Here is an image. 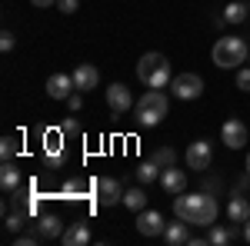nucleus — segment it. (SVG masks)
<instances>
[{"instance_id":"obj_37","label":"nucleus","mask_w":250,"mask_h":246,"mask_svg":"<svg viewBox=\"0 0 250 246\" xmlns=\"http://www.w3.org/2000/svg\"><path fill=\"white\" fill-rule=\"evenodd\" d=\"M247 173H250V153H247Z\"/></svg>"},{"instance_id":"obj_16","label":"nucleus","mask_w":250,"mask_h":246,"mask_svg":"<svg viewBox=\"0 0 250 246\" xmlns=\"http://www.w3.org/2000/svg\"><path fill=\"white\" fill-rule=\"evenodd\" d=\"M60 240L67 246H83V243H90V229H87V223H70L60 233Z\"/></svg>"},{"instance_id":"obj_3","label":"nucleus","mask_w":250,"mask_h":246,"mask_svg":"<svg viewBox=\"0 0 250 246\" xmlns=\"http://www.w3.org/2000/svg\"><path fill=\"white\" fill-rule=\"evenodd\" d=\"M213 63L220 67V70H237L240 63H247L250 57V47L244 37H220L213 43Z\"/></svg>"},{"instance_id":"obj_25","label":"nucleus","mask_w":250,"mask_h":246,"mask_svg":"<svg viewBox=\"0 0 250 246\" xmlns=\"http://www.w3.org/2000/svg\"><path fill=\"white\" fill-rule=\"evenodd\" d=\"M150 160H154L157 167H173V163H177V153H173L170 147H160V150H154Z\"/></svg>"},{"instance_id":"obj_9","label":"nucleus","mask_w":250,"mask_h":246,"mask_svg":"<svg viewBox=\"0 0 250 246\" xmlns=\"http://www.w3.org/2000/svg\"><path fill=\"white\" fill-rule=\"evenodd\" d=\"M164 229H167V223L157 209H140L137 213V233L140 236H164Z\"/></svg>"},{"instance_id":"obj_23","label":"nucleus","mask_w":250,"mask_h":246,"mask_svg":"<svg viewBox=\"0 0 250 246\" xmlns=\"http://www.w3.org/2000/svg\"><path fill=\"white\" fill-rule=\"evenodd\" d=\"M160 173H164V167H157L154 160H147V163H140V167H137V180H140V183H154Z\"/></svg>"},{"instance_id":"obj_33","label":"nucleus","mask_w":250,"mask_h":246,"mask_svg":"<svg viewBox=\"0 0 250 246\" xmlns=\"http://www.w3.org/2000/svg\"><path fill=\"white\" fill-rule=\"evenodd\" d=\"M43 160H47V170H60L67 163V156H43Z\"/></svg>"},{"instance_id":"obj_1","label":"nucleus","mask_w":250,"mask_h":246,"mask_svg":"<svg viewBox=\"0 0 250 246\" xmlns=\"http://www.w3.org/2000/svg\"><path fill=\"white\" fill-rule=\"evenodd\" d=\"M173 213L180 216V220H187L190 227H213L217 223V200H213V193L207 189H200V193H180V196H173Z\"/></svg>"},{"instance_id":"obj_12","label":"nucleus","mask_w":250,"mask_h":246,"mask_svg":"<svg viewBox=\"0 0 250 246\" xmlns=\"http://www.w3.org/2000/svg\"><path fill=\"white\" fill-rule=\"evenodd\" d=\"M160 187H164V193H170V196H180V193L187 189V176H184V170H180L177 163H173V167H164Z\"/></svg>"},{"instance_id":"obj_17","label":"nucleus","mask_w":250,"mask_h":246,"mask_svg":"<svg viewBox=\"0 0 250 246\" xmlns=\"http://www.w3.org/2000/svg\"><path fill=\"white\" fill-rule=\"evenodd\" d=\"M187 227H190V223L177 216V223H167V229H164V240H167L170 246H180V243H187V240H190V233H187Z\"/></svg>"},{"instance_id":"obj_7","label":"nucleus","mask_w":250,"mask_h":246,"mask_svg":"<svg viewBox=\"0 0 250 246\" xmlns=\"http://www.w3.org/2000/svg\"><path fill=\"white\" fill-rule=\"evenodd\" d=\"M94 193H97V203H100V207L124 203V187H120V180H114V176H100L94 183Z\"/></svg>"},{"instance_id":"obj_8","label":"nucleus","mask_w":250,"mask_h":246,"mask_svg":"<svg viewBox=\"0 0 250 246\" xmlns=\"http://www.w3.org/2000/svg\"><path fill=\"white\" fill-rule=\"evenodd\" d=\"M220 140H224L227 150H240V147H247V127H244L237 116H230V120L220 127Z\"/></svg>"},{"instance_id":"obj_15","label":"nucleus","mask_w":250,"mask_h":246,"mask_svg":"<svg viewBox=\"0 0 250 246\" xmlns=\"http://www.w3.org/2000/svg\"><path fill=\"white\" fill-rule=\"evenodd\" d=\"M227 216H230V223H247L250 220V200L240 196V193H233L230 203H227Z\"/></svg>"},{"instance_id":"obj_21","label":"nucleus","mask_w":250,"mask_h":246,"mask_svg":"<svg viewBox=\"0 0 250 246\" xmlns=\"http://www.w3.org/2000/svg\"><path fill=\"white\" fill-rule=\"evenodd\" d=\"M247 17H250V7L244 0H233V3L224 7V20H227V23H244Z\"/></svg>"},{"instance_id":"obj_34","label":"nucleus","mask_w":250,"mask_h":246,"mask_svg":"<svg viewBox=\"0 0 250 246\" xmlns=\"http://www.w3.org/2000/svg\"><path fill=\"white\" fill-rule=\"evenodd\" d=\"M57 7L63 10V14H74V10L80 7V0H57Z\"/></svg>"},{"instance_id":"obj_18","label":"nucleus","mask_w":250,"mask_h":246,"mask_svg":"<svg viewBox=\"0 0 250 246\" xmlns=\"http://www.w3.org/2000/svg\"><path fill=\"white\" fill-rule=\"evenodd\" d=\"M63 136L67 133L60 130V127L43 133V156H63Z\"/></svg>"},{"instance_id":"obj_31","label":"nucleus","mask_w":250,"mask_h":246,"mask_svg":"<svg viewBox=\"0 0 250 246\" xmlns=\"http://www.w3.org/2000/svg\"><path fill=\"white\" fill-rule=\"evenodd\" d=\"M60 130L67 133V136H77V133H80V123H77V120H63V123H60Z\"/></svg>"},{"instance_id":"obj_38","label":"nucleus","mask_w":250,"mask_h":246,"mask_svg":"<svg viewBox=\"0 0 250 246\" xmlns=\"http://www.w3.org/2000/svg\"><path fill=\"white\" fill-rule=\"evenodd\" d=\"M247 63H250V57H247Z\"/></svg>"},{"instance_id":"obj_22","label":"nucleus","mask_w":250,"mask_h":246,"mask_svg":"<svg viewBox=\"0 0 250 246\" xmlns=\"http://www.w3.org/2000/svg\"><path fill=\"white\" fill-rule=\"evenodd\" d=\"M124 207H127V209H134V213L147 209V193H144L140 187H134V189H124Z\"/></svg>"},{"instance_id":"obj_36","label":"nucleus","mask_w":250,"mask_h":246,"mask_svg":"<svg viewBox=\"0 0 250 246\" xmlns=\"http://www.w3.org/2000/svg\"><path fill=\"white\" fill-rule=\"evenodd\" d=\"M244 240H247V243H250V220H247V223H244Z\"/></svg>"},{"instance_id":"obj_35","label":"nucleus","mask_w":250,"mask_h":246,"mask_svg":"<svg viewBox=\"0 0 250 246\" xmlns=\"http://www.w3.org/2000/svg\"><path fill=\"white\" fill-rule=\"evenodd\" d=\"M30 3H34V7H54L57 0H30Z\"/></svg>"},{"instance_id":"obj_13","label":"nucleus","mask_w":250,"mask_h":246,"mask_svg":"<svg viewBox=\"0 0 250 246\" xmlns=\"http://www.w3.org/2000/svg\"><path fill=\"white\" fill-rule=\"evenodd\" d=\"M30 227L37 229L43 240H57L60 233H63V223H60V216H54V213H43V216H37V223H30Z\"/></svg>"},{"instance_id":"obj_26","label":"nucleus","mask_w":250,"mask_h":246,"mask_svg":"<svg viewBox=\"0 0 250 246\" xmlns=\"http://www.w3.org/2000/svg\"><path fill=\"white\" fill-rule=\"evenodd\" d=\"M63 193H67V196H83V193H87V183H83V180H67V183H63Z\"/></svg>"},{"instance_id":"obj_6","label":"nucleus","mask_w":250,"mask_h":246,"mask_svg":"<svg viewBox=\"0 0 250 246\" xmlns=\"http://www.w3.org/2000/svg\"><path fill=\"white\" fill-rule=\"evenodd\" d=\"M184 160H187V167H190V170L207 173V170H210V163H213L210 143H207V140H193L190 147H187V153H184Z\"/></svg>"},{"instance_id":"obj_30","label":"nucleus","mask_w":250,"mask_h":246,"mask_svg":"<svg viewBox=\"0 0 250 246\" xmlns=\"http://www.w3.org/2000/svg\"><path fill=\"white\" fill-rule=\"evenodd\" d=\"M0 47H3V54H10V50L17 47V37H14L10 30H3V34H0Z\"/></svg>"},{"instance_id":"obj_27","label":"nucleus","mask_w":250,"mask_h":246,"mask_svg":"<svg viewBox=\"0 0 250 246\" xmlns=\"http://www.w3.org/2000/svg\"><path fill=\"white\" fill-rule=\"evenodd\" d=\"M237 90L250 94V67H237Z\"/></svg>"},{"instance_id":"obj_10","label":"nucleus","mask_w":250,"mask_h":246,"mask_svg":"<svg viewBox=\"0 0 250 246\" xmlns=\"http://www.w3.org/2000/svg\"><path fill=\"white\" fill-rule=\"evenodd\" d=\"M107 107H110V114H127L134 107V96L124 83H110L107 87Z\"/></svg>"},{"instance_id":"obj_29","label":"nucleus","mask_w":250,"mask_h":246,"mask_svg":"<svg viewBox=\"0 0 250 246\" xmlns=\"http://www.w3.org/2000/svg\"><path fill=\"white\" fill-rule=\"evenodd\" d=\"M23 216H27V213H7V229H10V233H17L20 227H23Z\"/></svg>"},{"instance_id":"obj_24","label":"nucleus","mask_w":250,"mask_h":246,"mask_svg":"<svg viewBox=\"0 0 250 246\" xmlns=\"http://www.w3.org/2000/svg\"><path fill=\"white\" fill-rule=\"evenodd\" d=\"M17 153H20V140L17 136H3V140H0V156H3V160H14Z\"/></svg>"},{"instance_id":"obj_32","label":"nucleus","mask_w":250,"mask_h":246,"mask_svg":"<svg viewBox=\"0 0 250 246\" xmlns=\"http://www.w3.org/2000/svg\"><path fill=\"white\" fill-rule=\"evenodd\" d=\"M67 107H70V114H77L80 107H83V96H80V94H70V96H67Z\"/></svg>"},{"instance_id":"obj_14","label":"nucleus","mask_w":250,"mask_h":246,"mask_svg":"<svg viewBox=\"0 0 250 246\" xmlns=\"http://www.w3.org/2000/svg\"><path fill=\"white\" fill-rule=\"evenodd\" d=\"M97 83H100V74H97L94 63H80L77 70H74V87L77 90H94Z\"/></svg>"},{"instance_id":"obj_2","label":"nucleus","mask_w":250,"mask_h":246,"mask_svg":"<svg viewBox=\"0 0 250 246\" xmlns=\"http://www.w3.org/2000/svg\"><path fill=\"white\" fill-rule=\"evenodd\" d=\"M137 76H140V83L147 87V90H164V87H170V63L164 54H144L140 63H137Z\"/></svg>"},{"instance_id":"obj_5","label":"nucleus","mask_w":250,"mask_h":246,"mask_svg":"<svg viewBox=\"0 0 250 246\" xmlns=\"http://www.w3.org/2000/svg\"><path fill=\"white\" fill-rule=\"evenodd\" d=\"M170 94L177 100H197V96L204 94V80L197 74H177L170 80Z\"/></svg>"},{"instance_id":"obj_28","label":"nucleus","mask_w":250,"mask_h":246,"mask_svg":"<svg viewBox=\"0 0 250 246\" xmlns=\"http://www.w3.org/2000/svg\"><path fill=\"white\" fill-rule=\"evenodd\" d=\"M40 240H43V236H40L37 229L30 227V233H20V236H17V246H37Z\"/></svg>"},{"instance_id":"obj_4","label":"nucleus","mask_w":250,"mask_h":246,"mask_svg":"<svg viewBox=\"0 0 250 246\" xmlns=\"http://www.w3.org/2000/svg\"><path fill=\"white\" fill-rule=\"evenodd\" d=\"M167 107H170V100L164 96V90H147L137 100V123L140 127H157L167 116Z\"/></svg>"},{"instance_id":"obj_19","label":"nucleus","mask_w":250,"mask_h":246,"mask_svg":"<svg viewBox=\"0 0 250 246\" xmlns=\"http://www.w3.org/2000/svg\"><path fill=\"white\" fill-rule=\"evenodd\" d=\"M0 187H3V193H14L20 187V170L10 160H3V167H0Z\"/></svg>"},{"instance_id":"obj_11","label":"nucleus","mask_w":250,"mask_h":246,"mask_svg":"<svg viewBox=\"0 0 250 246\" xmlns=\"http://www.w3.org/2000/svg\"><path fill=\"white\" fill-rule=\"evenodd\" d=\"M74 90H77V87H74V74H50L47 76V96L67 100Z\"/></svg>"},{"instance_id":"obj_20","label":"nucleus","mask_w":250,"mask_h":246,"mask_svg":"<svg viewBox=\"0 0 250 246\" xmlns=\"http://www.w3.org/2000/svg\"><path fill=\"white\" fill-rule=\"evenodd\" d=\"M207 243H210V246H227V243H233V229L224 227V223H213V227H207Z\"/></svg>"}]
</instances>
